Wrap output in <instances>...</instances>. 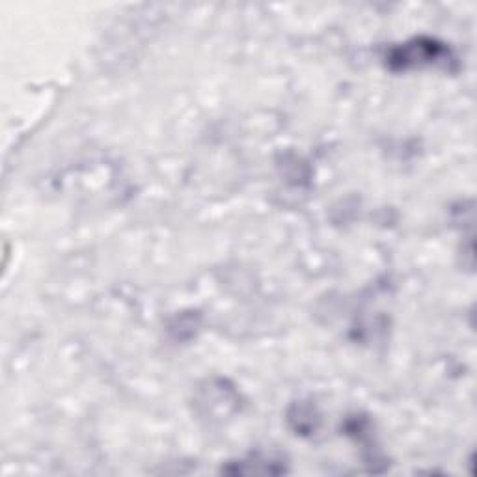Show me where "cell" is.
<instances>
[{
  "label": "cell",
  "instance_id": "1",
  "mask_svg": "<svg viewBox=\"0 0 477 477\" xmlns=\"http://www.w3.org/2000/svg\"><path fill=\"white\" fill-rule=\"evenodd\" d=\"M436 60H446V49L434 45L433 42H416L395 51L390 59L392 64H399V67L403 69L412 64H434Z\"/></svg>",
  "mask_w": 477,
  "mask_h": 477
}]
</instances>
